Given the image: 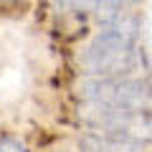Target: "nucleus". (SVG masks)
<instances>
[{
    "label": "nucleus",
    "instance_id": "nucleus-1",
    "mask_svg": "<svg viewBox=\"0 0 152 152\" xmlns=\"http://www.w3.org/2000/svg\"><path fill=\"white\" fill-rule=\"evenodd\" d=\"M134 64H137L134 43L114 28L102 31L81 56L84 71L91 76H102V79H122L127 71L134 69Z\"/></svg>",
    "mask_w": 152,
    "mask_h": 152
},
{
    "label": "nucleus",
    "instance_id": "nucleus-2",
    "mask_svg": "<svg viewBox=\"0 0 152 152\" xmlns=\"http://www.w3.org/2000/svg\"><path fill=\"white\" fill-rule=\"evenodd\" d=\"M79 119L104 134L124 137V140L140 142V145L152 142V112H134V109L84 102L79 107Z\"/></svg>",
    "mask_w": 152,
    "mask_h": 152
},
{
    "label": "nucleus",
    "instance_id": "nucleus-3",
    "mask_svg": "<svg viewBox=\"0 0 152 152\" xmlns=\"http://www.w3.org/2000/svg\"><path fill=\"white\" fill-rule=\"evenodd\" d=\"M76 94L84 102L109 104L119 109H134V112H152V86L142 79H102L89 76L76 84Z\"/></svg>",
    "mask_w": 152,
    "mask_h": 152
},
{
    "label": "nucleus",
    "instance_id": "nucleus-4",
    "mask_svg": "<svg viewBox=\"0 0 152 152\" xmlns=\"http://www.w3.org/2000/svg\"><path fill=\"white\" fill-rule=\"evenodd\" d=\"M79 147H81V152H145V147L140 142L124 140V137H114V134H104V132L81 134Z\"/></svg>",
    "mask_w": 152,
    "mask_h": 152
},
{
    "label": "nucleus",
    "instance_id": "nucleus-5",
    "mask_svg": "<svg viewBox=\"0 0 152 152\" xmlns=\"http://www.w3.org/2000/svg\"><path fill=\"white\" fill-rule=\"evenodd\" d=\"M0 152H28V150L13 137H0Z\"/></svg>",
    "mask_w": 152,
    "mask_h": 152
},
{
    "label": "nucleus",
    "instance_id": "nucleus-6",
    "mask_svg": "<svg viewBox=\"0 0 152 152\" xmlns=\"http://www.w3.org/2000/svg\"><path fill=\"white\" fill-rule=\"evenodd\" d=\"M122 3H124V5H132V3H137V0H122Z\"/></svg>",
    "mask_w": 152,
    "mask_h": 152
},
{
    "label": "nucleus",
    "instance_id": "nucleus-7",
    "mask_svg": "<svg viewBox=\"0 0 152 152\" xmlns=\"http://www.w3.org/2000/svg\"><path fill=\"white\" fill-rule=\"evenodd\" d=\"M61 3H71V0H61Z\"/></svg>",
    "mask_w": 152,
    "mask_h": 152
}]
</instances>
